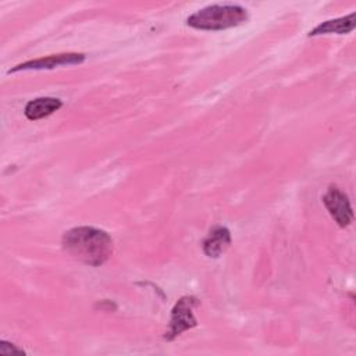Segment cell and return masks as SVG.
<instances>
[{"label": "cell", "instance_id": "obj_6", "mask_svg": "<svg viewBox=\"0 0 356 356\" xmlns=\"http://www.w3.org/2000/svg\"><path fill=\"white\" fill-rule=\"evenodd\" d=\"M231 245V232L227 227L216 225L210 229L209 235L203 241V252L209 257L221 256Z\"/></svg>", "mask_w": 356, "mask_h": 356}, {"label": "cell", "instance_id": "obj_4", "mask_svg": "<svg viewBox=\"0 0 356 356\" xmlns=\"http://www.w3.org/2000/svg\"><path fill=\"white\" fill-rule=\"evenodd\" d=\"M323 203L339 227L345 228L352 222L353 210L349 197L339 188L330 186L323 196Z\"/></svg>", "mask_w": 356, "mask_h": 356}, {"label": "cell", "instance_id": "obj_5", "mask_svg": "<svg viewBox=\"0 0 356 356\" xmlns=\"http://www.w3.org/2000/svg\"><path fill=\"white\" fill-rule=\"evenodd\" d=\"M85 61V54L82 53H61V54H51L47 57L29 60L25 63H21L11 70H8V74L18 72V71H26V70H53L56 67L61 65H75Z\"/></svg>", "mask_w": 356, "mask_h": 356}, {"label": "cell", "instance_id": "obj_9", "mask_svg": "<svg viewBox=\"0 0 356 356\" xmlns=\"http://www.w3.org/2000/svg\"><path fill=\"white\" fill-rule=\"evenodd\" d=\"M0 355H4V356H8V355H25V352L22 349L17 348L14 343L1 341L0 342Z\"/></svg>", "mask_w": 356, "mask_h": 356}, {"label": "cell", "instance_id": "obj_7", "mask_svg": "<svg viewBox=\"0 0 356 356\" xmlns=\"http://www.w3.org/2000/svg\"><path fill=\"white\" fill-rule=\"evenodd\" d=\"M355 26H356V14L350 13L349 15L335 18V19H328L318 24L316 28H313L309 32V36H318V35H327V33L343 35V33L352 32Z\"/></svg>", "mask_w": 356, "mask_h": 356}, {"label": "cell", "instance_id": "obj_2", "mask_svg": "<svg viewBox=\"0 0 356 356\" xmlns=\"http://www.w3.org/2000/svg\"><path fill=\"white\" fill-rule=\"evenodd\" d=\"M249 18L239 4H213L203 7L186 18V25L202 31H221L238 26Z\"/></svg>", "mask_w": 356, "mask_h": 356}, {"label": "cell", "instance_id": "obj_1", "mask_svg": "<svg viewBox=\"0 0 356 356\" xmlns=\"http://www.w3.org/2000/svg\"><path fill=\"white\" fill-rule=\"evenodd\" d=\"M63 249L75 260L88 266L104 264L113 253L111 236L95 227H75L64 232Z\"/></svg>", "mask_w": 356, "mask_h": 356}, {"label": "cell", "instance_id": "obj_8", "mask_svg": "<svg viewBox=\"0 0 356 356\" xmlns=\"http://www.w3.org/2000/svg\"><path fill=\"white\" fill-rule=\"evenodd\" d=\"M63 106V102L56 97H36L26 103L24 108V114L28 120H40L44 118L54 111H57Z\"/></svg>", "mask_w": 356, "mask_h": 356}, {"label": "cell", "instance_id": "obj_3", "mask_svg": "<svg viewBox=\"0 0 356 356\" xmlns=\"http://www.w3.org/2000/svg\"><path fill=\"white\" fill-rule=\"evenodd\" d=\"M197 305V299L193 296H182L171 310V318L167 331L164 332V339L172 341L182 332L196 327V318L193 314V307Z\"/></svg>", "mask_w": 356, "mask_h": 356}]
</instances>
